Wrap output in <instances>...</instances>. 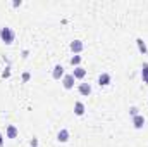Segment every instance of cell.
<instances>
[{
	"instance_id": "cell-1",
	"label": "cell",
	"mask_w": 148,
	"mask_h": 147,
	"mask_svg": "<svg viewBox=\"0 0 148 147\" xmlns=\"http://www.w3.org/2000/svg\"><path fill=\"white\" fill-rule=\"evenodd\" d=\"M0 38H2V42H3V43L10 45V43L16 40V33H14L9 26H3V28H0Z\"/></svg>"
},
{
	"instance_id": "cell-2",
	"label": "cell",
	"mask_w": 148,
	"mask_h": 147,
	"mask_svg": "<svg viewBox=\"0 0 148 147\" xmlns=\"http://www.w3.org/2000/svg\"><path fill=\"white\" fill-rule=\"evenodd\" d=\"M74 81H76V78L73 76V73L71 74H64V78H62V85H64L66 90H71V88H73Z\"/></svg>"
},
{
	"instance_id": "cell-3",
	"label": "cell",
	"mask_w": 148,
	"mask_h": 147,
	"mask_svg": "<svg viewBox=\"0 0 148 147\" xmlns=\"http://www.w3.org/2000/svg\"><path fill=\"white\" fill-rule=\"evenodd\" d=\"M133 126H134L136 130H141V128L145 126V116H143V114L133 116Z\"/></svg>"
},
{
	"instance_id": "cell-4",
	"label": "cell",
	"mask_w": 148,
	"mask_h": 147,
	"mask_svg": "<svg viewBox=\"0 0 148 147\" xmlns=\"http://www.w3.org/2000/svg\"><path fill=\"white\" fill-rule=\"evenodd\" d=\"M83 49H84V43H83L81 40H74V42H71V50L74 52V55H79V54L83 52Z\"/></svg>"
},
{
	"instance_id": "cell-5",
	"label": "cell",
	"mask_w": 148,
	"mask_h": 147,
	"mask_svg": "<svg viewBox=\"0 0 148 147\" xmlns=\"http://www.w3.org/2000/svg\"><path fill=\"white\" fill-rule=\"evenodd\" d=\"M52 76H53V80L64 78V66H62V64H55L53 69H52Z\"/></svg>"
},
{
	"instance_id": "cell-6",
	"label": "cell",
	"mask_w": 148,
	"mask_h": 147,
	"mask_svg": "<svg viewBox=\"0 0 148 147\" xmlns=\"http://www.w3.org/2000/svg\"><path fill=\"white\" fill-rule=\"evenodd\" d=\"M17 135H19L17 126H16V125H9L7 130H5V137H7V139H16Z\"/></svg>"
},
{
	"instance_id": "cell-7",
	"label": "cell",
	"mask_w": 148,
	"mask_h": 147,
	"mask_svg": "<svg viewBox=\"0 0 148 147\" xmlns=\"http://www.w3.org/2000/svg\"><path fill=\"white\" fill-rule=\"evenodd\" d=\"M110 81H112V76L109 73H102L98 76V85L100 87H107V85H110Z\"/></svg>"
},
{
	"instance_id": "cell-8",
	"label": "cell",
	"mask_w": 148,
	"mask_h": 147,
	"mask_svg": "<svg viewBox=\"0 0 148 147\" xmlns=\"http://www.w3.org/2000/svg\"><path fill=\"white\" fill-rule=\"evenodd\" d=\"M79 94L81 95H84V97H88L90 94H91V85L90 83H79Z\"/></svg>"
},
{
	"instance_id": "cell-9",
	"label": "cell",
	"mask_w": 148,
	"mask_h": 147,
	"mask_svg": "<svg viewBox=\"0 0 148 147\" xmlns=\"http://www.w3.org/2000/svg\"><path fill=\"white\" fill-rule=\"evenodd\" d=\"M69 137H71V135H69V130H66V128H62V130L57 133V140L62 142V144H66V142L69 140Z\"/></svg>"
},
{
	"instance_id": "cell-10",
	"label": "cell",
	"mask_w": 148,
	"mask_h": 147,
	"mask_svg": "<svg viewBox=\"0 0 148 147\" xmlns=\"http://www.w3.org/2000/svg\"><path fill=\"white\" fill-rule=\"evenodd\" d=\"M73 76L76 78V80H83V78L86 76V69H84L83 66H77V68H74Z\"/></svg>"
},
{
	"instance_id": "cell-11",
	"label": "cell",
	"mask_w": 148,
	"mask_h": 147,
	"mask_svg": "<svg viewBox=\"0 0 148 147\" xmlns=\"http://www.w3.org/2000/svg\"><path fill=\"white\" fill-rule=\"evenodd\" d=\"M84 111H86V107H84V104H83V102H79V101H77V102L74 104V114H76V116H83V114H84Z\"/></svg>"
},
{
	"instance_id": "cell-12",
	"label": "cell",
	"mask_w": 148,
	"mask_h": 147,
	"mask_svg": "<svg viewBox=\"0 0 148 147\" xmlns=\"http://www.w3.org/2000/svg\"><path fill=\"white\" fill-rule=\"evenodd\" d=\"M136 45H138V50H140L141 54H147V52H148L147 43L143 42V38H136Z\"/></svg>"
},
{
	"instance_id": "cell-13",
	"label": "cell",
	"mask_w": 148,
	"mask_h": 147,
	"mask_svg": "<svg viewBox=\"0 0 148 147\" xmlns=\"http://www.w3.org/2000/svg\"><path fill=\"white\" fill-rule=\"evenodd\" d=\"M141 78H143L145 83H148V62H145L141 66Z\"/></svg>"
},
{
	"instance_id": "cell-14",
	"label": "cell",
	"mask_w": 148,
	"mask_h": 147,
	"mask_svg": "<svg viewBox=\"0 0 148 147\" xmlns=\"http://www.w3.org/2000/svg\"><path fill=\"white\" fill-rule=\"evenodd\" d=\"M71 64H73L74 68L81 66V55H73V57H71Z\"/></svg>"
},
{
	"instance_id": "cell-15",
	"label": "cell",
	"mask_w": 148,
	"mask_h": 147,
	"mask_svg": "<svg viewBox=\"0 0 148 147\" xmlns=\"http://www.w3.org/2000/svg\"><path fill=\"white\" fill-rule=\"evenodd\" d=\"M29 80H31V73H28V71H26V73H23V81H24V83H28Z\"/></svg>"
},
{
	"instance_id": "cell-16",
	"label": "cell",
	"mask_w": 148,
	"mask_h": 147,
	"mask_svg": "<svg viewBox=\"0 0 148 147\" xmlns=\"http://www.w3.org/2000/svg\"><path fill=\"white\" fill-rule=\"evenodd\" d=\"M129 114H131V116H136V114H140V112H138V107H136V106H133V107L129 109Z\"/></svg>"
},
{
	"instance_id": "cell-17",
	"label": "cell",
	"mask_w": 148,
	"mask_h": 147,
	"mask_svg": "<svg viewBox=\"0 0 148 147\" xmlns=\"http://www.w3.org/2000/svg\"><path fill=\"white\" fill-rule=\"evenodd\" d=\"M38 146V140L36 139H33V140H31V147H36Z\"/></svg>"
},
{
	"instance_id": "cell-18",
	"label": "cell",
	"mask_w": 148,
	"mask_h": 147,
	"mask_svg": "<svg viewBox=\"0 0 148 147\" xmlns=\"http://www.w3.org/2000/svg\"><path fill=\"white\" fill-rule=\"evenodd\" d=\"M3 146V133H2V132H0V147Z\"/></svg>"
},
{
	"instance_id": "cell-19",
	"label": "cell",
	"mask_w": 148,
	"mask_h": 147,
	"mask_svg": "<svg viewBox=\"0 0 148 147\" xmlns=\"http://www.w3.org/2000/svg\"><path fill=\"white\" fill-rule=\"evenodd\" d=\"M12 5H14V7H19V5H21V0H16V2L12 3Z\"/></svg>"
}]
</instances>
